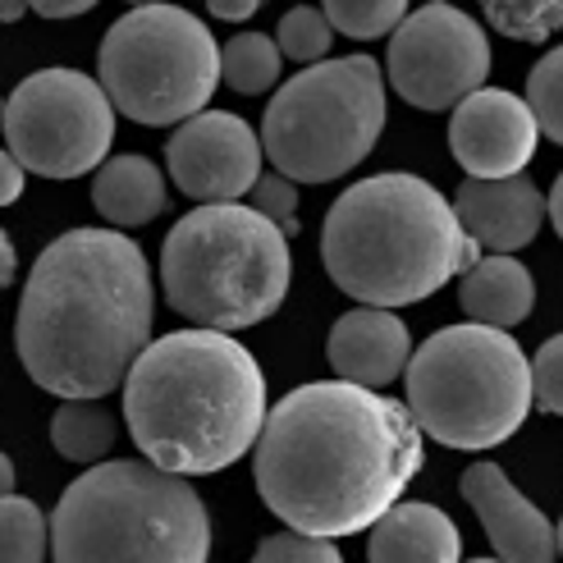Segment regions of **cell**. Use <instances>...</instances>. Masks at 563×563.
Here are the masks:
<instances>
[{"label":"cell","mask_w":563,"mask_h":563,"mask_svg":"<svg viewBox=\"0 0 563 563\" xmlns=\"http://www.w3.org/2000/svg\"><path fill=\"white\" fill-rule=\"evenodd\" d=\"M421 431L404 404L349 380H312L279 399L252 444L262 504L302 537H357L421 472Z\"/></svg>","instance_id":"obj_1"},{"label":"cell","mask_w":563,"mask_h":563,"mask_svg":"<svg viewBox=\"0 0 563 563\" xmlns=\"http://www.w3.org/2000/svg\"><path fill=\"white\" fill-rule=\"evenodd\" d=\"M152 266L120 230H69L23 285L14 349L23 372L60 399L120 389L152 344Z\"/></svg>","instance_id":"obj_2"},{"label":"cell","mask_w":563,"mask_h":563,"mask_svg":"<svg viewBox=\"0 0 563 563\" xmlns=\"http://www.w3.org/2000/svg\"><path fill=\"white\" fill-rule=\"evenodd\" d=\"M124 421L152 467L211 476L234 467L266 421V376L234 334L175 330L133 357Z\"/></svg>","instance_id":"obj_3"},{"label":"cell","mask_w":563,"mask_h":563,"mask_svg":"<svg viewBox=\"0 0 563 563\" xmlns=\"http://www.w3.org/2000/svg\"><path fill=\"white\" fill-rule=\"evenodd\" d=\"M476 257L482 247L459 230L449 197L404 170L344 188L321 230V262L334 285L389 312L440 294Z\"/></svg>","instance_id":"obj_4"},{"label":"cell","mask_w":563,"mask_h":563,"mask_svg":"<svg viewBox=\"0 0 563 563\" xmlns=\"http://www.w3.org/2000/svg\"><path fill=\"white\" fill-rule=\"evenodd\" d=\"M55 563H207L211 514L188 476L120 459L92 463L51 514Z\"/></svg>","instance_id":"obj_5"},{"label":"cell","mask_w":563,"mask_h":563,"mask_svg":"<svg viewBox=\"0 0 563 563\" xmlns=\"http://www.w3.org/2000/svg\"><path fill=\"white\" fill-rule=\"evenodd\" d=\"M289 239L239 202L188 211L161 252V289L179 317L202 330H247L271 321L289 298Z\"/></svg>","instance_id":"obj_6"},{"label":"cell","mask_w":563,"mask_h":563,"mask_svg":"<svg viewBox=\"0 0 563 563\" xmlns=\"http://www.w3.org/2000/svg\"><path fill=\"white\" fill-rule=\"evenodd\" d=\"M404 389L417 431L449 449H495L531 412L527 353L509 330L476 321L435 330L408 353Z\"/></svg>","instance_id":"obj_7"},{"label":"cell","mask_w":563,"mask_h":563,"mask_svg":"<svg viewBox=\"0 0 563 563\" xmlns=\"http://www.w3.org/2000/svg\"><path fill=\"white\" fill-rule=\"evenodd\" d=\"M385 129V78L372 55L307 65L266 106L262 156L294 184H330L372 156Z\"/></svg>","instance_id":"obj_8"},{"label":"cell","mask_w":563,"mask_h":563,"mask_svg":"<svg viewBox=\"0 0 563 563\" xmlns=\"http://www.w3.org/2000/svg\"><path fill=\"white\" fill-rule=\"evenodd\" d=\"M101 92L133 124L165 129L202 110L220 82L211 27L179 5L129 10L101 42Z\"/></svg>","instance_id":"obj_9"},{"label":"cell","mask_w":563,"mask_h":563,"mask_svg":"<svg viewBox=\"0 0 563 563\" xmlns=\"http://www.w3.org/2000/svg\"><path fill=\"white\" fill-rule=\"evenodd\" d=\"M0 133L27 175L78 179L97 170L115 137V106L78 69H37L5 101Z\"/></svg>","instance_id":"obj_10"},{"label":"cell","mask_w":563,"mask_h":563,"mask_svg":"<svg viewBox=\"0 0 563 563\" xmlns=\"http://www.w3.org/2000/svg\"><path fill=\"white\" fill-rule=\"evenodd\" d=\"M385 74L408 106L454 110L467 92L486 88L490 37L472 14L431 0L417 14H404V23L394 27Z\"/></svg>","instance_id":"obj_11"},{"label":"cell","mask_w":563,"mask_h":563,"mask_svg":"<svg viewBox=\"0 0 563 563\" xmlns=\"http://www.w3.org/2000/svg\"><path fill=\"white\" fill-rule=\"evenodd\" d=\"M165 165L192 202H239L262 175V137L230 110H197L165 143Z\"/></svg>","instance_id":"obj_12"},{"label":"cell","mask_w":563,"mask_h":563,"mask_svg":"<svg viewBox=\"0 0 563 563\" xmlns=\"http://www.w3.org/2000/svg\"><path fill=\"white\" fill-rule=\"evenodd\" d=\"M541 147V129L522 97L504 88H476L454 106L449 120V152L472 179L522 175Z\"/></svg>","instance_id":"obj_13"},{"label":"cell","mask_w":563,"mask_h":563,"mask_svg":"<svg viewBox=\"0 0 563 563\" xmlns=\"http://www.w3.org/2000/svg\"><path fill=\"white\" fill-rule=\"evenodd\" d=\"M459 490L472 504L482 531L490 537L499 563H554V554H559L554 522L509 482V476H504V467L472 463L463 472Z\"/></svg>","instance_id":"obj_14"},{"label":"cell","mask_w":563,"mask_h":563,"mask_svg":"<svg viewBox=\"0 0 563 563\" xmlns=\"http://www.w3.org/2000/svg\"><path fill=\"white\" fill-rule=\"evenodd\" d=\"M454 216L459 230L490 252H514L527 247L545 224V197L531 184V175L509 179H463L454 192Z\"/></svg>","instance_id":"obj_15"},{"label":"cell","mask_w":563,"mask_h":563,"mask_svg":"<svg viewBox=\"0 0 563 563\" xmlns=\"http://www.w3.org/2000/svg\"><path fill=\"white\" fill-rule=\"evenodd\" d=\"M408 353H412V334L389 307L344 312L325 340L334 380H349L362 389H385L389 380H399L408 367Z\"/></svg>","instance_id":"obj_16"},{"label":"cell","mask_w":563,"mask_h":563,"mask_svg":"<svg viewBox=\"0 0 563 563\" xmlns=\"http://www.w3.org/2000/svg\"><path fill=\"white\" fill-rule=\"evenodd\" d=\"M367 531V563H459L463 554V531L435 504H389Z\"/></svg>","instance_id":"obj_17"},{"label":"cell","mask_w":563,"mask_h":563,"mask_svg":"<svg viewBox=\"0 0 563 563\" xmlns=\"http://www.w3.org/2000/svg\"><path fill=\"white\" fill-rule=\"evenodd\" d=\"M459 302H463L467 321L509 330V325H522L531 317V307H537V279H531V271L518 257H509V252L476 257V266L463 271Z\"/></svg>","instance_id":"obj_18"},{"label":"cell","mask_w":563,"mask_h":563,"mask_svg":"<svg viewBox=\"0 0 563 563\" xmlns=\"http://www.w3.org/2000/svg\"><path fill=\"white\" fill-rule=\"evenodd\" d=\"M92 207L101 211L106 224H115V230L152 224L165 207H170L161 165L147 161V156H110V161H101L97 179H92Z\"/></svg>","instance_id":"obj_19"},{"label":"cell","mask_w":563,"mask_h":563,"mask_svg":"<svg viewBox=\"0 0 563 563\" xmlns=\"http://www.w3.org/2000/svg\"><path fill=\"white\" fill-rule=\"evenodd\" d=\"M115 435H120V421L101 399H60V408L51 417L55 454L82 467L101 463L110 454V444H115Z\"/></svg>","instance_id":"obj_20"},{"label":"cell","mask_w":563,"mask_h":563,"mask_svg":"<svg viewBox=\"0 0 563 563\" xmlns=\"http://www.w3.org/2000/svg\"><path fill=\"white\" fill-rule=\"evenodd\" d=\"M285 55L266 33H239L220 46V82H230L243 97H262L279 82Z\"/></svg>","instance_id":"obj_21"},{"label":"cell","mask_w":563,"mask_h":563,"mask_svg":"<svg viewBox=\"0 0 563 563\" xmlns=\"http://www.w3.org/2000/svg\"><path fill=\"white\" fill-rule=\"evenodd\" d=\"M51 522L33 499L0 495V563H46Z\"/></svg>","instance_id":"obj_22"},{"label":"cell","mask_w":563,"mask_h":563,"mask_svg":"<svg viewBox=\"0 0 563 563\" xmlns=\"http://www.w3.org/2000/svg\"><path fill=\"white\" fill-rule=\"evenodd\" d=\"M482 10L514 42H550L563 23V0H482Z\"/></svg>","instance_id":"obj_23"},{"label":"cell","mask_w":563,"mask_h":563,"mask_svg":"<svg viewBox=\"0 0 563 563\" xmlns=\"http://www.w3.org/2000/svg\"><path fill=\"white\" fill-rule=\"evenodd\" d=\"M321 14H325V23L334 27V33L372 42V37H385L404 23L408 0H325Z\"/></svg>","instance_id":"obj_24"},{"label":"cell","mask_w":563,"mask_h":563,"mask_svg":"<svg viewBox=\"0 0 563 563\" xmlns=\"http://www.w3.org/2000/svg\"><path fill=\"white\" fill-rule=\"evenodd\" d=\"M522 101L531 110V120H537L541 137H550V143H563V51L559 46H550L545 60L531 69Z\"/></svg>","instance_id":"obj_25"},{"label":"cell","mask_w":563,"mask_h":563,"mask_svg":"<svg viewBox=\"0 0 563 563\" xmlns=\"http://www.w3.org/2000/svg\"><path fill=\"white\" fill-rule=\"evenodd\" d=\"M334 42V27L325 23V14L317 5H298L289 10L285 19H279V33H275V46L285 60L294 65H317L325 60V51Z\"/></svg>","instance_id":"obj_26"},{"label":"cell","mask_w":563,"mask_h":563,"mask_svg":"<svg viewBox=\"0 0 563 563\" xmlns=\"http://www.w3.org/2000/svg\"><path fill=\"white\" fill-rule=\"evenodd\" d=\"M252 563H344L340 545L325 537H302V531H275L257 550Z\"/></svg>","instance_id":"obj_27"},{"label":"cell","mask_w":563,"mask_h":563,"mask_svg":"<svg viewBox=\"0 0 563 563\" xmlns=\"http://www.w3.org/2000/svg\"><path fill=\"white\" fill-rule=\"evenodd\" d=\"M247 197H252V211L266 216L285 239L298 234V184L294 179H285V175H257V184L247 188Z\"/></svg>","instance_id":"obj_28"},{"label":"cell","mask_w":563,"mask_h":563,"mask_svg":"<svg viewBox=\"0 0 563 563\" xmlns=\"http://www.w3.org/2000/svg\"><path fill=\"white\" fill-rule=\"evenodd\" d=\"M531 376V408L541 412H563V340H545L541 353L527 362Z\"/></svg>","instance_id":"obj_29"},{"label":"cell","mask_w":563,"mask_h":563,"mask_svg":"<svg viewBox=\"0 0 563 563\" xmlns=\"http://www.w3.org/2000/svg\"><path fill=\"white\" fill-rule=\"evenodd\" d=\"M19 197H23V165L10 152H0V207H14Z\"/></svg>","instance_id":"obj_30"},{"label":"cell","mask_w":563,"mask_h":563,"mask_svg":"<svg viewBox=\"0 0 563 563\" xmlns=\"http://www.w3.org/2000/svg\"><path fill=\"white\" fill-rule=\"evenodd\" d=\"M27 10H37L42 19H78L97 10V0H27Z\"/></svg>","instance_id":"obj_31"},{"label":"cell","mask_w":563,"mask_h":563,"mask_svg":"<svg viewBox=\"0 0 563 563\" xmlns=\"http://www.w3.org/2000/svg\"><path fill=\"white\" fill-rule=\"evenodd\" d=\"M207 10L220 19V23H243L262 10V0H207Z\"/></svg>","instance_id":"obj_32"},{"label":"cell","mask_w":563,"mask_h":563,"mask_svg":"<svg viewBox=\"0 0 563 563\" xmlns=\"http://www.w3.org/2000/svg\"><path fill=\"white\" fill-rule=\"evenodd\" d=\"M14 262H19V252H14L10 234L0 230V294H5V289L14 285Z\"/></svg>","instance_id":"obj_33"},{"label":"cell","mask_w":563,"mask_h":563,"mask_svg":"<svg viewBox=\"0 0 563 563\" xmlns=\"http://www.w3.org/2000/svg\"><path fill=\"white\" fill-rule=\"evenodd\" d=\"M27 14V0H0V23H19Z\"/></svg>","instance_id":"obj_34"},{"label":"cell","mask_w":563,"mask_h":563,"mask_svg":"<svg viewBox=\"0 0 563 563\" xmlns=\"http://www.w3.org/2000/svg\"><path fill=\"white\" fill-rule=\"evenodd\" d=\"M0 495H14V463L0 454Z\"/></svg>","instance_id":"obj_35"},{"label":"cell","mask_w":563,"mask_h":563,"mask_svg":"<svg viewBox=\"0 0 563 563\" xmlns=\"http://www.w3.org/2000/svg\"><path fill=\"white\" fill-rule=\"evenodd\" d=\"M124 5H133V10H147V5H165V0H124Z\"/></svg>","instance_id":"obj_36"},{"label":"cell","mask_w":563,"mask_h":563,"mask_svg":"<svg viewBox=\"0 0 563 563\" xmlns=\"http://www.w3.org/2000/svg\"><path fill=\"white\" fill-rule=\"evenodd\" d=\"M467 563H499V559H467Z\"/></svg>","instance_id":"obj_37"},{"label":"cell","mask_w":563,"mask_h":563,"mask_svg":"<svg viewBox=\"0 0 563 563\" xmlns=\"http://www.w3.org/2000/svg\"><path fill=\"white\" fill-rule=\"evenodd\" d=\"M0 120H5V97H0Z\"/></svg>","instance_id":"obj_38"}]
</instances>
